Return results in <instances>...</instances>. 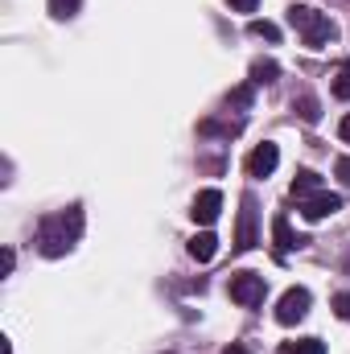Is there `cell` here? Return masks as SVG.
Segmentation results:
<instances>
[{"mask_svg":"<svg viewBox=\"0 0 350 354\" xmlns=\"http://www.w3.org/2000/svg\"><path fill=\"white\" fill-rule=\"evenodd\" d=\"M190 214H194V223L210 227V223H214V218L223 214V194H219V189H198V198H194Z\"/></svg>","mask_w":350,"mask_h":354,"instance_id":"cell-7","label":"cell"},{"mask_svg":"<svg viewBox=\"0 0 350 354\" xmlns=\"http://www.w3.org/2000/svg\"><path fill=\"white\" fill-rule=\"evenodd\" d=\"M248 33H252V37H268V41H280V29H276L272 21H252Z\"/></svg>","mask_w":350,"mask_h":354,"instance_id":"cell-17","label":"cell"},{"mask_svg":"<svg viewBox=\"0 0 350 354\" xmlns=\"http://www.w3.org/2000/svg\"><path fill=\"white\" fill-rule=\"evenodd\" d=\"M276 165H280V149H276V145H268V140H264V145H256V149L248 153V161H243L248 177H268Z\"/></svg>","mask_w":350,"mask_h":354,"instance_id":"cell-6","label":"cell"},{"mask_svg":"<svg viewBox=\"0 0 350 354\" xmlns=\"http://www.w3.org/2000/svg\"><path fill=\"white\" fill-rule=\"evenodd\" d=\"M288 194H293L297 202H309L313 194H322V177L313 174V169H301V174L293 177V185H288Z\"/></svg>","mask_w":350,"mask_h":354,"instance_id":"cell-10","label":"cell"},{"mask_svg":"<svg viewBox=\"0 0 350 354\" xmlns=\"http://www.w3.org/2000/svg\"><path fill=\"white\" fill-rule=\"evenodd\" d=\"M256 243H260V235H256V198H243L239 231H235V252H252Z\"/></svg>","mask_w":350,"mask_h":354,"instance_id":"cell-5","label":"cell"},{"mask_svg":"<svg viewBox=\"0 0 350 354\" xmlns=\"http://www.w3.org/2000/svg\"><path fill=\"white\" fill-rule=\"evenodd\" d=\"M243 124H214V120H206V124H198V132L202 136H235Z\"/></svg>","mask_w":350,"mask_h":354,"instance_id":"cell-15","label":"cell"},{"mask_svg":"<svg viewBox=\"0 0 350 354\" xmlns=\"http://www.w3.org/2000/svg\"><path fill=\"white\" fill-rule=\"evenodd\" d=\"M276 79H280V66H276L272 58H256V62H252V83H256V87H272Z\"/></svg>","mask_w":350,"mask_h":354,"instance_id":"cell-12","label":"cell"},{"mask_svg":"<svg viewBox=\"0 0 350 354\" xmlns=\"http://www.w3.org/2000/svg\"><path fill=\"white\" fill-rule=\"evenodd\" d=\"M252 87H256V83H248V87H235L231 95H227V103H231V107H252Z\"/></svg>","mask_w":350,"mask_h":354,"instance_id":"cell-19","label":"cell"},{"mask_svg":"<svg viewBox=\"0 0 350 354\" xmlns=\"http://www.w3.org/2000/svg\"><path fill=\"white\" fill-rule=\"evenodd\" d=\"M227 4H231L235 12H256V4H260V0H227Z\"/></svg>","mask_w":350,"mask_h":354,"instance_id":"cell-22","label":"cell"},{"mask_svg":"<svg viewBox=\"0 0 350 354\" xmlns=\"http://www.w3.org/2000/svg\"><path fill=\"white\" fill-rule=\"evenodd\" d=\"M338 210H342V198H338V194H326V189L313 194L309 202H301V214H305L309 223H322V218H330V214H338Z\"/></svg>","mask_w":350,"mask_h":354,"instance_id":"cell-8","label":"cell"},{"mask_svg":"<svg viewBox=\"0 0 350 354\" xmlns=\"http://www.w3.org/2000/svg\"><path fill=\"white\" fill-rule=\"evenodd\" d=\"M293 107L301 111V120H305V124H317V115H322V111H317V99H313V95H301V99H293Z\"/></svg>","mask_w":350,"mask_h":354,"instance_id":"cell-14","label":"cell"},{"mask_svg":"<svg viewBox=\"0 0 350 354\" xmlns=\"http://www.w3.org/2000/svg\"><path fill=\"white\" fill-rule=\"evenodd\" d=\"M334 174L342 177V185H350V157H338V165H334Z\"/></svg>","mask_w":350,"mask_h":354,"instance_id":"cell-21","label":"cell"},{"mask_svg":"<svg viewBox=\"0 0 350 354\" xmlns=\"http://www.w3.org/2000/svg\"><path fill=\"white\" fill-rule=\"evenodd\" d=\"M272 243H276V256H288V252H293V248H301L305 239L288 227V218H284V214H276V218H272Z\"/></svg>","mask_w":350,"mask_h":354,"instance_id":"cell-9","label":"cell"},{"mask_svg":"<svg viewBox=\"0 0 350 354\" xmlns=\"http://www.w3.org/2000/svg\"><path fill=\"white\" fill-rule=\"evenodd\" d=\"M79 4H83V0H50V17H58V21H71V17L79 12Z\"/></svg>","mask_w":350,"mask_h":354,"instance_id":"cell-16","label":"cell"},{"mask_svg":"<svg viewBox=\"0 0 350 354\" xmlns=\"http://www.w3.org/2000/svg\"><path fill=\"white\" fill-rule=\"evenodd\" d=\"M264 292H268V284H264V276H256V272H235L231 276V301H239V305H260Z\"/></svg>","mask_w":350,"mask_h":354,"instance_id":"cell-4","label":"cell"},{"mask_svg":"<svg viewBox=\"0 0 350 354\" xmlns=\"http://www.w3.org/2000/svg\"><path fill=\"white\" fill-rule=\"evenodd\" d=\"M214 252H219V239H214V231H202V235H194V239H190V256H194L198 264L214 260Z\"/></svg>","mask_w":350,"mask_h":354,"instance_id":"cell-11","label":"cell"},{"mask_svg":"<svg viewBox=\"0 0 350 354\" xmlns=\"http://www.w3.org/2000/svg\"><path fill=\"white\" fill-rule=\"evenodd\" d=\"M334 95L338 99H350V62H342L338 75H334Z\"/></svg>","mask_w":350,"mask_h":354,"instance_id":"cell-18","label":"cell"},{"mask_svg":"<svg viewBox=\"0 0 350 354\" xmlns=\"http://www.w3.org/2000/svg\"><path fill=\"white\" fill-rule=\"evenodd\" d=\"M223 354H252V351H248V346H239V342H235V346H227V351H223Z\"/></svg>","mask_w":350,"mask_h":354,"instance_id":"cell-25","label":"cell"},{"mask_svg":"<svg viewBox=\"0 0 350 354\" xmlns=\"http://www.w3.org/2000/svg\"><path fill=\"white\" fill-rule=\"evenodd\" d=\"M12 264H17V256H12V252L4 248V256H0V268H4V272H12Z\"/></svg>","mask_w":350,"mask_h":354,"instance_id":"cell-23","label":"cell"},{"mask_svg":"<svg viewBox=\"0 0 350 354\" xmlns=\"http://www.w3.org/2000/svg\"><path fill=\"white\" fill-rule=\"evenodd\" d=\"M79 235H83V210L79 206H71V210H58V214H50V218H42V227H37V248H42V256H66L75 243H79Z\"/></svg>","mask_w":350,"mask_h":354,"instance_id":"cell-1","label":"cell"},{"mask_svg":"<svg viewBox=\"0 0 350 354\" xmlns=\"http://www.w3.org/2000/svg\"><path fill=\"white\" fill-rule=\"evenodd\" d=\"M338 136L350 145V115H342V124H338Z\"/></svg>","mask_w":350,"mask_h":354,"instance_id":"cell-24","label":"cell"},{"mask_svg":"<svg viewBox=\"0 0 350 354\" xmlns=\"http://www.w3.org/2000/svg\"><path fill=\"white\" fill-rule=\"evenodd\" d=\"M334 313H338L342 322H350V292H338V297H334Z\"/></svg>","mask_w":350,"mask_h":354,"instance_id":"cell-20","label":"cell"},{"mask_svg":"<svg viewBox=\"0 0 350 354\" xmlns=\"http://www.w3.org/2000/svg\"><path fill=\"white\" fill-rule=\"evenodd\" d=\"M309 301H313L309 288H288V292L276 301V322H280V326H297V322L309 313Z\"/></svg>","mask_w":350,"mask_h":354,"instance_id":"cell-3","label":"cell"},{"mask_svg":"<svg viewBox=\"0 0 350 354\" xmlns=\"http://www.w3.org/2000/svg\"><path fill=\"white\" fill-rule=\"evenodd\" d=\"M280 354H326V342L322 338H301V342H284Z\"/></svg>","mask_w":350,"mask_h":354,"instance_id":"cell-13","label":"cell"},{"mask_svg":"<svg viewBox=\"0 0 350 354\" xmlns=\"http://www.w3.org/2000/svg\"><path fill=\"white\" fill-rule=\"evenodd\" d=\"M288 25L301 33V41H305L309 50H322V46L334 37V21H330L326 12L309 8V4H293V8H288Z\"/></svg>","mask_w":350,"mask_h":354,"instance_id":"cell-2","label":"cell"}]
</instances>
